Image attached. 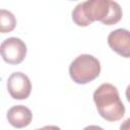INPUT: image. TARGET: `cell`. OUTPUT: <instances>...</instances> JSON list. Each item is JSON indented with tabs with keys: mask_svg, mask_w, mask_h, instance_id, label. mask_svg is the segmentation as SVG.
Masks as SVG:
<instances>
[{
	"mask_svg": "<svg viewBox=\"0 0 130 130\" xmlns=\"http://www.w3.org/2000/svg\"><path fill=\"white\" fill-rule=\"evenodd\" d=\"M16 26V18L8 10H0V31L2 34L12 31Z\"/></svg>",
	"mask_w": 130,
	"mask_h": 130,
	"instance_id": "obj_8",
	"label": "cell"
},
{
	"mask_svg": "<svg viewBox=\"0 0 130 130\" xmlns=\"http://www.w3.org/2000/svg\"><path fill=\"white\" fill-rule=\"evenodd\" d=\"M6 117L10 125L17 129L28 126L32 120L31 111L23 105H16L11 107L8 110Z\"/></svg>",
	"mask_w": 130,
	"mask_h": 130,
	"instance_id": "obj_7",
	"label": "cell"
},
{
	"mask_svg": "<svg viewBox=\"0 0 130 130\" xmlns=\"http://www.w3.org/2000/svg\"><path fill=\"white\" fill-rule=\"evenodd\" d=\"M7 90L14 100H25L31 91V83L27 75L22 72H13L7 80Z\"/></svg>",
	"mask_w": 130,
	"mask_h": 130,
	"instance_id": "obj_5",
	"label": "cell"
},
{
	"mask_svg": "<svg viewBox=\"0 0 130 130\" xmlns=\"http://www.w3.org/2000/svg\"><path fill=\"white\" fill-rule=\"evenodd\" d=\"M108 45L117 54L124 58H130V30L117 28L108 36Z\"/></svg>",
	"mask_w": 130,
	"mask_h": 130,
	"instance_id": "obj_6",
	"label": "cell"
},
{
	"mask_svg": "<svg viewBox=\"0 0 130 130\" xmlns=\"http://www.w3.org/2000/svg\"><path fill=\"white\" fill-rule=\"evenodd\" d=\"M82 130H104V129L98 125H89V126L84 127Z\"/></svg>",
	"mask_w": 130,
	"mask_h": 130,
	"instance_id": "obj_11",
	"label": "cell"
},
{
	"mask_svg": "<svg viewBox=\"0 0 130 130\" xmlns=\"http://www.w3.org/2000/svg\"><path fill=\"white\" fill-rule=\"evenodd\" d=\"M35 130H61V129L54 125H47L43 128H39V129H35Z\"/></svg>",
	"mask_w": 130,
	"mask_h": 130,
	"instance_id": "obj_10",
	"label": "cell"
},
{
	"mask_svg": "<svg viewBox=\"0 0 130 130\" xmlns=\"http://www.w3.org/2000/svg\"><path fill=\"white\" fill-rule=\"evenodd\" d=\"M92 98L99 114L105 120L115 122L124 117L125 107L120 99L117 87L113 84H101L94 90Z\"/></svg>",
	"mask_w": 130,
	"mask_h": 130,
	"instance_id": "obj_2",
	"label": "cell"
},
{
	"mask_svg": "<svg viewBox=\"0 0 130 130\" xmlns=\"http://www.w3.org/2000/svg\"><path fill=\"white\" fill-rule=\"evenodd\" d=\"M125 94H126L127 101L130 103V84L127 86V88H126V91H125Z\"/></svg>",
	"mask_w": 130,
	"mask_h": 130,
	"instance_id": "obj_12",
	"label": "cell"
},
{
	"mask_svg": "<svg viewBox=\"0 0 130 130\" xmlns=\"http://www.w3.org/2000/svg\"><path fill=\"white\" fill-rule=\"evenodd\" d=\"M120 130H130V118L126 119L120 125Z\"/></svg>",
	"mask_w": 130,
	"mask_h": 130,
	"instance_id": "obj_9",
	"label": "cell"
},
{
	"mask_svg": "<svg viewBox=\"0 0 130 130\" xmlns=\"http://www.w3.org/2000/svg\"><path fill=\"white\" fill-rule=\"evenodd\" d=\"M26 51L25 43L15 37L5 39L0 46V52L3 60L11 65L21 63L26 56Z\"/></svg>",
	"mask_w": 130,
	"mask_h": 130,
	"instance_id": "obj_4",
	"label": "cell"
},
{
	"mask_svg": "<svg viewBox=\"0 0 130 130\" xmlns=\"http://www.w3.org/2000/svg\"><path fill=\"white\" fill-rule=\"evenodd\" d=\"M122 15L120 4L111 0L83 1L72 11V19L78 26H87L95 20L106 25H113L120 21Z\"/></svg>",
	"mask_w": 130,
	"mask_h": 130,
	"instance_id": "obj_1",
	"label": "cell"
},
{
	"mask_svg": "<svg viewBox=\"0 0 130 130\" xmlns=\"http://www.w3.org/2000/svg\"><path fill=\"white\" fill-rule=\"evenodd\" d=\"M101 73V63L92 55L82 54L76 57L69 66V75L77 84H86Z\"/></svg>",
	"mask_w": 130,
	"mask_h": 130,
	"instance_id": "obj_3",
	"label": "cell"
}]
</instances>
